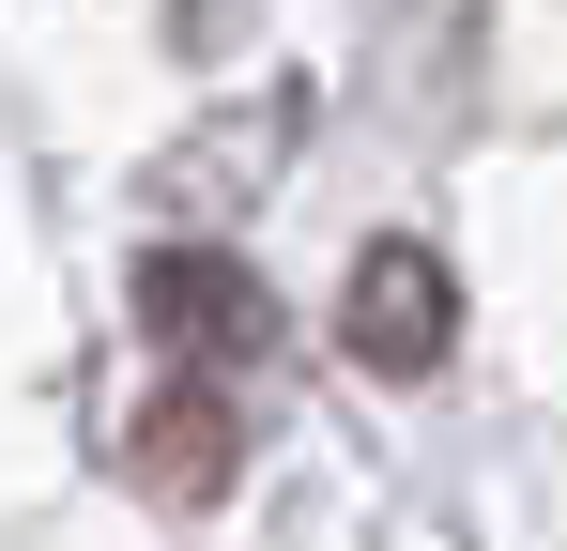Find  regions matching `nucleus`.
<instances>
[{
  "instance_id": "nucleus-1",
  "label": "nucleus",
  "mask_w": 567,
  "mask_h": 551,
  "mask_svg": "<svg viewBox=\"0 0 567 551\" xmlns=\"http://www.w3.org/2000/svg\"><path fill=\"white\" fill-rule=\"evenodd\" d=\"M338 337H353L369 367H399V383H414V367H445V337H461L445 261H430V246H369V261H353V291H338Z\"/></svg>"
},
{
  "instance_id": "nucleus-2",
  "label": "nucleus",
  "mask_w": 567,
  "mask_h": 551,
  "mask_svg": "<svg viewBox=\"0 0 567 551\" xmlns=\"http://www.w3.org/2000/svg\"><path fill=\"white\" fill-rule=\"evenodd\" d=\"M138 322L169 337V353H261L277 337V306H261V276L246 261H199V246H169V261H138Z\"/></svg>"
}]
</instances>
